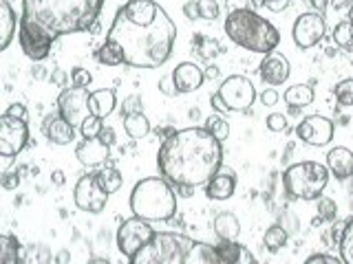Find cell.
<instances>
[{"instance_id": "obj_1", "label": "cell", "mask_w": 353, "mask_h": 264, "mask_svg": "<svg viewBox=\"0 0 353 264\" xmlns=\"http://www.w3.org/2000/svg\"><path fill=\"white\" fill-rule=\"evenodd\" d=\"M176 27L154 0H128L117 9L106 33L121 60L132 69H159L172 55Z\"/></svg>"}, {"instance_id": "obj_2", "label": "cell", "mask_w": 353, "mask_h": 264, "mask_svg": "<svg viewBox=\"0 0 353 264\" xmlns=\"http://www.w3.org/2000/svg\"><path fill=\"white\" fill-rule=\"evenodd\" d=\"M104 0H22L18 42L33 62L49 58L53 42L71 33L91 31Z\"/></svg>"}, {"instance_id": "obj_3", "label": "cell", "mask_w": 353, "mask_h": 264, "mask_svg": "<svg viewBox=\"0 0 353 264\" xmlns=\"http://www.w3.org/2000/svg\"><path fill=\"white\" fill-rule=\"evenodd\" d=\"M223 148L205 128H183L174 130L161 143L157 154V168L161 176L174 187H196L205 185L221 170Z\"/></svg>"}, {"instance_id": "obj_4", "label": "cell", "mask_w": 353, "mask_h": 264, "mask_svg": "<svg viewBox=\"0 0 353 264\" xmlns=\"http://www.w3.org/2000/svg\"><path fill=\"white\" fill-rule=\"evenodd\" d=\"M225 36L241 49H248L252 53L268 55L274 53L281 44V33L268 18L259 16L254 9L239 7L230 11L223 22Z\"/></svg>"}, {"instance_id": "obj_5", "label": "cell", "mask_w": 353, "mask_h": 264, "mask_svg": "<svg viewBox=\"0 0 353 264\" xmlns=\"http://www.w3.org/2000/svg\"><path fill=\"white\" fill-rule=\"evenodd\" d=\"M130 212L146 223H165L176 214V196L163 176L141 179L130 192Z\"/></svg>"}, {"instance_id": "obj_6", "label": "cell", "mask_w": 353, "mask_h": 264, "mask_svg": "<svg viewBox=\"0 0 353 264\" xmlns=\"http://www.w3.org/2000/svg\"><path fill=\"white\" fill-rule=\"evenodd\" d=\"M192 245V238L176 231H154L150 242H146L135 256L130 258V264H183L185 253Z\"/></svg>"}, {"instance_id": "obj_7", "label": "cell", "mask_w": 353, "mask_h": 264, "mask_svg": "<svg viewBox=\"0 0 353 264\" xmlns=\"http://www.w3.org/2000/svg\"><path fill=\"white\" fill-rule=\"evenodd\" d=\"M283 183H285V190L294 198L316 201V198L323 196L325 187L329 183V170H327V165L318 161H298L285 170Z\"/></svg>"}, {"instance_id": "obj_8", "label": "cell", "mask_w": 353, "mask_h": 264, "mask_svg": "<svg viewBox=\"0 0 353 264\" xmlns=\"http://www.w3.org/2000/svg\"><path fill=\"white\" fill-rule=\"evenodd\" d=\"M216 93L225 102L228 110H234V113H248L252 104L256 102V88L245 75H230Z\"/></svg>"}, {"instance_id": "obj_9", "label": "cell", "mask_w": 353, "mask_h": 264, "mask_svg": "<svg viewBox=\"0 0 353 264\" xmlns=\"http://www.w3.org/2000/svg\"><path fill=\"white\" fill-rule=\"evenodd\" d=\"M152 236H154L152 225L137 216H132L124 220L117 229V249L124 253L126 258H132L146 242H150Z\"/></svg>"}, {"instance_id": "obj_10", "label": "cell", "mask_w": 353, "mask_h": 264, "mask_svg": "<svg viewBox=\"0 0 353 264\" xmlns=\"http://www.w3.org/2000/svg\"><path fill=\"white\" fill-rule=\"evenodd\" d=\"M73 201L77 209L88 214H99L104 212V207L108 203V194L97 181V174H84L80 181H77L75 190H73Z\"/></svg>"}, {"instance_id": "obj_11", "label": "cell", "mask_w": 353, "mask_h": 264, "mask_svg": "<svg viewBox=\"0 0 353 264\" xmlns=\"http://www.w3.org/2000/svg\"><path fill=\"white\" fill-rule=\"evenodd\" d=\"M88 97H91V93L86 88H75V86L62 88V93L58 95L60 117H64L73 128H80L82 121L91 115L88 113Z\"/></svg>"}, {"instance_id": "obj_12", "label": "cell", "mask_w": 353, "mask_h": 264, "mask_svg": "<svg viewBox=\"0 0 353 264\" xmlns=\"http://www.w3.org/2000/svg\"><path fill=\"white\" fill-rule=\"evenodd\" d=\"M29 141V126L27 121L0 115V154L5 157H18L25 150Z\"/></svg>"}, {"instance_id": "obj_13", "label": "cell", "mask_w": 353, "mask_h": 264, "mask_svg": "<svg viewBox=\"0 0 353 264\" xmlns=\"http://www.w3.org/2000/svg\"><path fill=\"white\" fill-rule=\"evenodd\" d=\"M325 33H327L325 18L320 14H316V11H307V14H301L294 20L292 36H294V42L301 49L316 47V44L325 38Z\"/></svg>"}, {"instance_id": "obj_14", "label": "cell", "mask_w": 353, "mask_h": 264, "mask_svg": "<svg viewBox=\"0 0 353 264\" xmlns=\"http://www.w3.org/2000/svg\"><path fill=\"white\" fill-rule=\"evenodd\" d=\"M334 121L323 117V115H312V117H305L301 124L296 126V137L309 143V146H316V148H323L327 143H331L334 139Z\"/></svg>"}, {"instance_id": "obj_15", "label": "cell", "mask_w": 353, "mask_h": 264, "mask_svg": "<svg viewBox=\"0 0 353 264\" xmlns=\"http://www.w3.org/2000/svg\"><path fill=\"white\" fill-rule=\"evenodd\" d=\"M259 73H261V80L265 84L281 86V84H285L287 80H290L292 66H290V62H287L285 55H281V53H268L261 60Z\"/></svg>"}, {"instance_id": "obj_16", "label": "cell", "mask_w": 353, "mask_h": 264, "mask_svg": "<svg viewBox=\"0 0 353 264\" xmlns=\"http://www.w3.org/2000/svg\"><path fill=\"white\" fill-rule=\"evenodd\" d=\"M170 75H172V82L176 86V93H194L205 82L203 71L199 69L194 62H181V64H176L174 71Z\"/></svg>"}, {"instance_id": "obj_17", "label": "cell", "mask_w": 353, "mask_h": 264, "mask_svg": "<svg viewBox=\"0 0 353 264\" xmlns=\"http://www.w3.org/2000/svg\"><path fill=\"white\" fill-rule=\"evenodd\" d=\"M110 154V146H106L104 141H99V137L95 139H84L82 143H77L75 148V157L86 168H97V165L106 163Z\"/></svg>"}, {"instance_id": "obj_18", "label": "cell", "mask_w": 353, "mask_h": 264, "mask_svg": "<svg viewBox=\"0 0 353 264\" xmlns=\"http://www.w3.org/2000/svg\"><path fill=\"white\" fill-rule=\"evenodd\" d=\"M42 132L51 143H55V146H69L77 135V130L60 115H49L47 119H44Z\"/></svg>"}, {"instance_id": "obj_19", "label": "cell", "mask_w": 353, "mask_h": 264, "mask_svg": "<svg viewBox=\"0 0 353 264\" xmlns=\"http://www.w3.org/2000/svg\"><path fill=\"white\" fill-rule=\"evenodd\" d=\"M205 196L210 201H228L236 192V174L234 172H216L205 185Z\"/></svg>"}, {"instance_id": "obj_20", "label": "cell", "mask_w": 353, "mask_h": 264, "mask_svg": "<svg viewBox=\"0 0 353 264\" xmlns=\"http://www.w3.org/2000/svg\"><path fill=\"white\" fill-rule=\"evenodd\" d=\"M327 170L338 181H345L353 174V152L345 146H338L327 152Z\"/></svg>"}, {"instance_id": "obj_21", "label": "cell", "mask_w": 353, "mask_h": 264, "mask_svg": "<svg viewBox=\"0 0 353 264\" xmlns=\"http://www.w3.org/2000/svg\"><path fill=\"white\" fill-rule=\"evenodd\" d=\"M117 106V97L113 88H99V91H93L91 97H88V113L104 119L115 110Z\"/></svg>"}, {"instance_id": "obj_22", "label": "cell", "mask_w": 353, "mask_h": 264, "mask_svg": "<svg viewBox=\"0 0 353 264\" xmlns=\"http://www.w3.org/2000/svg\"><path fill=\"white\" fill-rule=\"evenodd\" d=\"M183 264H223V260H221V253L216 247L208 245V242L192 240L190 249L185 253Z\"/></svg>"}, {"instance_id": "obj_23", "label": "cell", "mask_w": 353, "mask_h": 264, "mask_svg": "<svg viewBox=\"0 0 353 264\" xmlns=\"http://www.w3.org/2000/svg\"><path fill=\"white\" fill-rule=\"evenodd\" d=\"M216 249L221 253L223 264H259L254 253L248 247L239 245V242H221Z\"/></svg>"}, {"instance_id": "obj_24", "label": "cell", "mask_w": 353, "mask_h": 264, "mask_svg": "<svg viewBox=\"0 0 353 264\" xmlns=\"http://www.w3.org/2000/svg\"><path fill=\"white\" fill-rule=\"evenodd\" d=\"M18 29V20H16V11L11 9L7 0H0V51H5L11 40L16 36Z\"/></svg>"}, {"instance_id": "obj_25", "label": "cell", "mask_w": 353, "mask_h": 264, "mask_svg": "<svg viewBox=\"0 0 353 264\" xmlns=\"http://www.w3.org/2000/svg\"><path fill=\"white\" fill-rule=\"evenodd\" d=\"M214 234L219 236L221 242H236L239 234H241V223L234 214L230 212H221L214 218Z\"/></svg>"}, {"instance_id": "obj_26", "label": "cell", "mask_w": 353, "mask_h": 264, "mask_svg": "<svg viewBox=\"0 0 353 264\" xmlns=\"http://www.w3.org/2000/svg\"><path fill=\"white\" fill-rule=\"evenodd\" d=\"M0 264H22V247L16 236L0 234Z\"/></svg>"}, {"instance_id": "obj_27", "label": "cell", "mask_w": 353, "mask_h": 264, "mask_svg": "<svg viewBox=\"0 0 353 264\" xmlns=\"http://www.w3.org/2000/svg\"><path fill=\"white\" fill-rule=\"evenodd\" d=\"M314 97H316L314 86H309V84H294V86L287 88L285 95H283L285 102L290 106H296V108H305L309 104H314Z\"/></svg>"}, {"instance_id": "obj_28", "label": "cell", "mask_w": 353, "mask_h": 264, "mask_svg": "<svg viewBox=\"0 0 353 264\" xmlns=\"http://www.w3.org/2000/svg\"><path fill=\"white\" fill-rule=\"evenodd\" d=\"M121 121H124V130L130 139H143L150 132V121L143 113L126 115V117H121Z\"/></svg>"}, {"instance_id": "obj_29", "label": "cell", "mask_w": 353, "mask_h": 264, "mask_svg": "<svg viewBox=\"0 0 353 264\" xmlns=\"http://www.w3.org/2000/svg\"><path fill=\"white\" fill-rule=\"evenodd\" d=\"M97 181H99V185H102L104 190H106L108 196H110V194H115V192H119L121 183H124V179H121V174H119V170H115V168H102V170L97 172Z\"/></svg>"}, {"instance_id": "obj_30", "label": "cell", "mask_w": 353, "mask_h": 264, "mask_svg": "<svg viewBox=\"0 0 353 264\" xmlns=\"http://www.w3.org/2000/svg\"><path fill=\"white\" fill-rule=\"evenodd\" d=\"M340 260L342 264H353V218L345 223V231L340 236Z\"/></svg>"}, {"instance_id": "obj_31", "label": "cell", "mask_w": 353, "mask_h": 264, "mask_svg": "<svg viewBox=\"0 0 353 264\" xmlns=\"http://www.w3.org/2000/svg\"><path fill=\"white\" fill-rule=\"evenodd\" d=\"M334 44L345 51H353V25L349 20H342L334 29Z\"/></svg>"}, {"instance_id": "obj_32", "label": "cell", "mask_w": 353, "mask_h": 264, "mask_svg": "<svg viewBox=\"0 0 353 264\" xmlns=\"http://www.w3.org/2000/svg\"><path fill=\"white\" fill-rule=\"evenodd\" d=\"M263 242H265V247H268L272 253L281 251L287 245V231L281 225H272L268 231H265Z\"/></svg>"}, {"instance_id": "obj_33", "label": "cell", "mask_w": 353, "mask_h": 264, "mask_svg": "<svg viewBox=\"0 0 353 264\" xmlns=\"http://www.w3.org/2000/svg\"><path fill=\"white\" fill-rule=\"evenodd\" d=\"M95 60L99 64H104V66H119V64H124V60H121V53L117 51L115 44H110V42H104L102 47L95 51Z\"/></svg>"}, {"instance_id": "obj_34", "label": "cell", "mask_w": 353, "mask_h": 264, "mask_svg": "<svg viewBox=\"0 0 353 264\" xmlns=\"http://www.w3.org/2000/svg\"><path fill=\"white\" fill-rule=\"evenodd\" d=\"M205 130L212 135L219 143H223L228 137H230V124L223 119V117H219V115H212V117H208L205 121Z\"/></svg>"}, {"instance_id": "obj_35", "label": "cell", "mask_w": 353, "mask_h": 264, "mask_svg": "<svg viewBox=\"0 0 353 264\" xmlns=\"http://www.w3.org/2000/svg\"><path fill=\"white\" fill-rule=\"evenodd\" d=\"M334 93H336V102L340 106H345V108L353 106V80L338 82L336 88H334Z\"/></svg>"}, {"instance_id": "obj_36", "label": "cell", "mask_w": 353, "mask_h": 264, "mask_svg": "<svg viewBox=\"0 0 353 264\" xmlns=\"http://www.w3.org/2000/svg\"><path fill=\"white\" fill-rule=\"evenodd\" d=\"M102 128H104L102 119L95 117V115H88V117L82 121V124H80V135H82L84 139H95V137H99V132H102Z\"/></svg>"}, {"instance_id": "obj_37", "label": "cell", "mask_w": 353, "mask_h": 264, "mask_svg": "<svg viewBox=\"0 0 353 264\" xmlns=\"http://www.w3.org/2000/svg\"><path fill=\"white\" fill-rule=\"evenodd\" d=\"M199 5V18L203 20H216L219 18V3L216 0H196Z\"/></svg>"}, {"instance_id": "obj_38", "label": "cell", "mask_w": 353, "mask_h": 264, "mask_svg": "<svg viewBox=\"0 0 353 264\" xmlns=\"http://www.w3.org/2000/svg\"><path fill=\"white\" fill-rule=\"evenodd\" d=\"M93 82V75L88 73L86 69H82V66H75V69L71 71V86L75 88H88Z\"/></svg>"}, {"instance_id": "obj_39", "label": "cell", "mask_w": 353, "mask_h": 264, "mask_svg": "<svg viewBox=\"0 0 353 264\" xmlns=\"http://www.w3.org/2000/svg\"><path fill=\"white\" fill-rule=\"evenodd\" d=\"M338 214V205L331 198H318V216L323 220H334Z\"/></svg>"}, {"instance_id": "obj_40", "label": "cell", "mask_w": 353, "mask_h": 264, "mask_svg": "<svg viewBox=\"0 0 353 264\" xmlns=\"http://www.w3.org/2000/svg\"><path fill=\"white\" fill-rule=\"evenodd\" d=\"M265 124H268V128L272 132H283V130H287V117L283 113H272V115H268V119H265Z\"/></svg>"}, {"instance_id": "obj_41", "label": "cell", "mask_w": 353, "mask_h": 264, "mask_svg": "<svg viewBox=\"0 0 353 264\" xmlns=\"http://www.w3.org/2000/svg\"><path fill=\"white\" fill-rule=\"evenodd\" d=\"M305 264H342V260L336 256H329V253H314V256L307 258Z\"/></svg>"}, {"instance_id": "obj_42", "label": "cell", "mask_w": 353, "mask_h": 264, "mask_svg": "<svg viewBox=\"0 0 353 264\" xmlns=\"http://www.w3.org/2000/svg\"><path fill=\"white\" fill-rule=\"evenodd\" d=\"M0 185L5 187V190H16V187L20 185V174L18 172H7V174H3L0 176Z\"/></svg>"}, {"instance_id": "obj_43", "label": "cell", "mask_w": 353, "mask_h": 264, "mask_svg": "<svg viewBox=\"0 0 353 264\" xmlns=\"http://www.w3.org/2000/svg\"><path fill=\"white\" fill-rule=\"evenodd\" d=\"M159 91L165 95V97H174L176 95V86L172 82V75H163L159 80Z\"/></svg>"}, {"instance_id": "obj_44", "label": "cell", "mask_w": 353, "mask_h": 264, "mask_svg": "<svg viewBox=\"0 0 353 264\" xmlns=\"http://www.w3.org/2000/svg\"><path fill=\"white\" fill-rule=\"evenodd\" d=\"M132 113H141V102H139V97H128L124 106H121V115H132Z\"/></svg>"}, {"instance_id": "obj_45", "label": "cell", "mask_w": 353, "mask_h": 264, "mask_svg": "<svg viewBox=\"0 0 353 264\" xmlns=\"http://www.w3.org/2000/svg\"><path fill=\"white\" fill-rule=\"evenodd\" d=\"M5 115L27 121V106H25V104H11V106L7 108V113H5Z\"/></svg>"}, {"instance_id": "obj_46", "label": "cell", "mask_w": 353, "mask_h": 264, "mask_svg": "<svg viewBox=\"0 0 353 264\" xmlns=\"http://www.w3.org/2000/svg\"><path fill=\"white\" fill-rule=\"evenodd\" d=\"M261 104L263 106H276L279 104V93L274 91V88H265L261 93Z\"/></svg>"}, {"instance_id": "obj_47", "label": "cell", "mask_w": 353, "mask_h": 264, "mask_svg": "<svg viewBox=\"0 0 353 264\" xmlns=\"http://www.w3.org/2000/svg\"><path fill=\"white\" fill-rule=\"evenodd\" d=\"M51 82H53L55 86H62V88H66V86H69V82H71V77L66 75L62 69H55V71L51 73Z\"/></svg>"}, {"instance_id": "obj_48", "label": "cell", "mask_w": 353, "mask_h": 264, "mask_svg": "<svg viewBox=\"0 0 353 264\" xmlns=\"http://www.w3.org/2000/svg\"><path fill=\"white\" fill-rule=\"evenodd\" d=\"M210 106H212V110H216L219 115L230 113L228 106H225V102H223V99H221V95H219V93H214L212 97H210Z\"/></svg>"}, {"instance_id": "obj_49", "label": "cell", "mask_w": 353, "mask_h": 264, "mask_svg": "<svg viewBox=\"0 0 353 264\" xmlns=\"http://www.w3.org/2000/svg\"><path fill=\"white\" fill-rule=\"evenodd\" d=\"M183 16L188 20H196L199 18V5H196V0H192V3H185L183 5Z\"/></svg>"}, {"instance_id": "obj_50", "label": "cell", "mask_w": 353, "mask_h": 264, "mask_svg": "<svg viewBox=\"0 0 353 264\" xmlns=\"http://www.w3.org/2000/svg\"><path fill=\"white\" fill-rule=\"evenodd\" d=\"M263 5H268L274 14H281V11L287 9V5H290V0H263Z\"/></svg>"}, {"instance_id": "obj_51", "label": "cell", "mask_w": 353, "mask_h": 264, "mask_svg": "<svg viewBox=\"0 0 353 264\" xmlns=\"http://www.w3.org/2000/svg\"><path fill=\"white\" fill-rule=\"evenodd\" d=\"M99 141H104L106 146H113V143H115V130L110 126H104L102 132H99Z\"/></svg>"}, {"instance_id": "obj_52", "label": "cell", "mask_w": 353, "mask_h": 264, "mask_svg": "<svg viewBox=\"0 0 353 264\" xmlns=\"http://www.w3.org/2000/svg\"><path fill=\"white\" fill-rule=\"evenodd\" d=\"M14 159L16 157H5V154H0V176L9 172V168L14 165Z\"/></svg>"}, {"instance_id": "obj_53", "label": "cell", "mask_w": 353, "mask_h": 264, "mask_svg": "<svg viewBox=\"0 0 353 264\" xmlns=\"http://www.w3.org/2000/svg\"><path fill=\"white\" fill-rule=\"evenodd\" d=\"M51 183H53L55 187H62V185L66 183V176H64V172H60V170H53V172H51Z\"/></svg>"}, {"instance_id": "obj_54", "label": "cell", "mask_w": 353, "mask_h": 264, "mask_svg": "<svg viewBox=\"0 0 353 264\" xmlns=\"http://www.w3.org/2000/svg\"><path fill=\"white\" fill-rule=\"evenodd\" d=\"M203 75H205V80H216V77L221 75V69L216 64H210L208 69L203 71Z\"/></svg>"}, {"instance_id": "obj_55", "label": "cell", "mask_w": 353, "mask_h": 264, "mask_svg": "<svg viewBox=\"0 0 353 264\" xmlns=\"http://www.w3.org/2000/svg\"><path fill=\"white\" fill-rule=\"evenodd\" d=\"M309 5H312V9H316V14H320V11H325L329 0H309Z\"/></svg>"}, {"instance_id": "obj_56", "label": "cell", "mask_w": 353, "mask_h": 264, "mask_svg": "<svg viewBox=\"0 0 353 264\" xmlns=\"http://www.w3.org/2000/svg\"><path fill=\"white\" fill-rule=\"evenodd\" d=\"M88 264H110V262H108V258H99V256H95V258L88 260Z\"/></svg>"}, {"instance_id": "obj_57", "label": "cell", "mask_w": 353, "mask_h": 264, "mask_svg": "<svg viewBox=\"0 0 353 264\" xmlns=\"http://www.w3.org/2000/svg\"><path fill=\"white\" fill-rule=\"evenodd\" d=\"M199 117H201V113H199V108H192V110H190V119H199Z\"/></svg>"}, {"instance_id": "obj_58", "label": "cell", "mask_w": 353, "mask_h": 264, "mask_svg": "<svg viewBox=\"0 0 353 264\" xmlns=\"http://www.w3.org/2000/svg\"><path fill=\"white\" fill-rule=\"evenodd\" d=\"M349 22H351V25H353V5H351V9H349V18H347Z\"/></svg>"}, {"instance_id": "obj_59", "label": "cell", "mask_w": 353, "mask_h": 264, "mask_svg": "<svg viewBox=\"0 0 353 264\" xmlns=\"http://www.w3.org/2000/svg\"><path fill=\"white\" fill-rule=\"evenodd\" d=\"M351 176H353V174H351Z\"/></svg>"}]
</instances>
